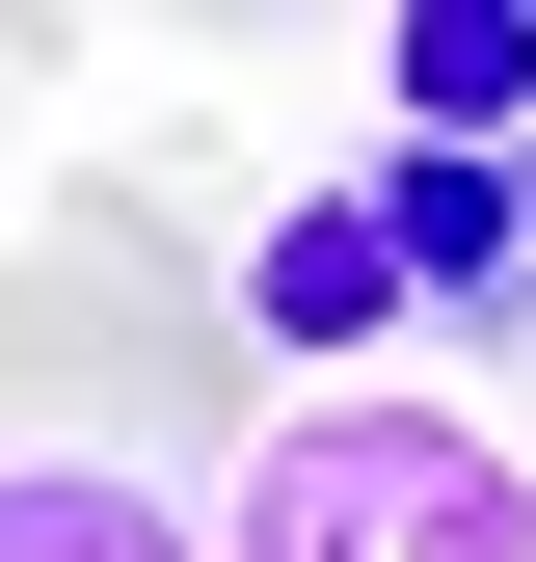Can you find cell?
I'll use <instances>...</instances> for the list:
<instances>
[{
	"label": "cell",
	"mask_w": 536,
	"mask_h": 562,
	"mask_svg": "<svg viewBox=\"0 0 536 562\" xmlns=\"http://www.w3.org/2000/svg\"><path fill=\"white\" fill-rule=\"evenodd\" d=\"M349 215L402 268V348H536V161H349Z\"/></svg>",
	"instance_id": "obj_3"
},
{
	"label": "cell",
	"mask_w": 536,
	"mask_h": 562,
	"mask_svg": "<svg viewBox=\"0 0 536 562\" xmlns=\"http://www.w3.org/2000/svg\"><path fill=\"white\" fill-rule=\"evenodd\" d=\"M215 562H536V456L456 402H268L215 482Z\"/></svg>",
	"instance_id": "obj_2"
},
{
	"label": "cell",
	"mask_w": 536,
	"mask_h": 562,
	"mask_svg": "<svg viewBox=\"0 0 536 562\" xmlns=\"http://www.w3.org/2000/svg\"><path fill=\"white\" fill-rule=\"evenodd\" d=\"M0 402H81V456L188 482V429L242 402V348H215V268L134 215V188H81V215L0 268Z\"/></svg>",
	"instance_id": "obj_1"
},
{
	"label": "cell",
	"mask_w": 536,
	"mask_h": 562,
	"mask_svg": "<svg viewBox=\"0 0 536 562\" xmlns=\"http://www.w3.org/2000/svg\"><path fill=\"white\" fill-rule=\"evenodd\" d=\"M402 161H536V0H376Z\"/></svg>",
	"instance_id": "obj_4"
},
{
	"label": "cell",
	"mask_w": 536,
	"mask_h": 562,
	"mask_svg": "<svg viewBox=\"0 0 536 562\" xmlns=\"http://www.w3.org/2000/svg\"><path fill=\"white\" fill-rule=\"evenodd\" d=\"M0 108H27V54H0Z\"/></svg>",
	"instance_id": "obj_6"
},
{
	"label": "cell",
	"mask_w": 536,
	"mask_h": 562,
	"mask_svg": "<svg viewBox=\"0 0 536 562\" xmlns=\"http://www.w3.org/2000/svg\"><path fill=\"white\" fill-rule=\"evenodd\" d=\"M0 562H215V509L81 456V429H0Z\"/></svg>",
	"instance_id": "obj_5"
}]
</instances>
